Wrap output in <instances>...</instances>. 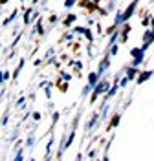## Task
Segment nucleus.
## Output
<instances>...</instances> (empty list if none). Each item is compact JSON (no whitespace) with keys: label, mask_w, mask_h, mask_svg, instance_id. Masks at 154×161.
I'll use <instances>...</instances> for the list:
<instances>
[{"label":"nucleus","mask_w":154,"mask_h":161,"mask_svg":"<svg viewBox=\"0 0 154 161\" xmlns=\"http://www.w3.org/2000/svg\"><path fill=\"white\" fill-rule=\"evenodd\" d=\"M73 66H75V68H77V70H81V68H83V62H81V60H77V62H75V64H73Z\"/></svg>","instance_id":"cd10ccee"},{"label":"nucleus","mask_w":154,"mask_h":161,"mask_svg":"<svg viewBox=\"0 0 154 161\" xmlns=\"http://www.w3.org/2000/svg\"><path fill=\"white\" fill-rule=\"evenodd\" d=\"M84 35H86V39H88V40H90V42L94 40V33H92V31H90V29H84Z\"/></svg>","instance_id":"f3484780"},{"label":"nucleus","mask_w":154,"mask_h":161,"mask_svg":"<svg viewBox=\"0 0 154 161\" xmlns=\"http://www.w3.org/2000/svg\"><path fill=\"white\" fill-rule=\"evenodd\" d=\"M57 119H59V112H55L53 114V123H57Z\"/></svg>","instance_id":"c756f323"},{"label":"nucleus","mask_w":154,"mask_h":161,"mask_svg":"<svg viewBox=\"0 0 154 161\" xmlns=\"http://www.w3.org/2000/svg\"><path fill=\"white\" fill-rule=\"evenodd\" d=\"M150 77H152V70H145V71H141V73L138 75L136 82H138V84H143V82H147Z\"/></svg>","instance_id":"20e7f679"},{"label":"nucleus","mask_w":154,"mask_h":161,"mask_svg":"<svg viewBox=\"0 0 154 161\" xmlns=\"http://www.w3.org/2000/svg\"><path fill=\"white\" fill-rule=\"evenodd\" d=\"M33 119L39 121V119H40V114H39V112H33Z\"/></svg>","instance_id":"c85d7f7f"},{"label":"nucleus","mask_w":154,"mask_h":161,"mask_svg":"<svg viewBox=\"0 0 154 161\" xmlns=\"http://www.w3.org/2000/svg\"><path fill=\"white\" fill-rule=\"evenodd\" d=\"M127 84H128V79H127V77H123V79H121V82H119V86L123 88V86H127Z\"/></svg>","instance_id":"b1692460"},{"label":"nucleus","mask_w":154,"mask_h":161,"mask_svg":"<svg viewBox=\"0 0 154 161\" xmlns=\"http://www.w3.org/2000/svg\"><path fill=\"white\" fill-rule=\"evenodd\" d=\"M35 29H37V33H39V35H42V33H44V29H42V24H40V22H37Z\"/></svg>","instance_id":"aec40b11"},{"label":"nucleus","mask_w":154,"mask_h":161,"mask_svg":"<svg viewBox=\"0 0 154 161\" xmlns=\"http://www.w3.org/2000/svg\"><path fill=\"white\" fill-rule=\"evenodd\" d=\"M117 44H116V42H114V44H112V50H110V55H116V53H117Z\"/></svg>","instance_id":"4be33fe9"},{"label":"nucleus","mask_w":154,"mask_h":161,"mask_svg":"<svg viewBox=\"0 0 154 161\" xmlns=\"http://www.w3.org/2000/svg\"><path fill=\"white\" fill-rule=\"evenodd\" d=\"M150 20H152V15L145 17V20H143V26H150V24H152V22H150Z\"/></svg>","instance_id":"6ab92c4d"},{"label":"nucleus","mask_w":154,"mask_h":161,"mask_svg":"<svg viewBox=\"0 0 154 161\" xmlns=\"http://www.w3.org/2000/svg\"><path fill=\"white\" fill-rule=\"evenodd\" d=\"M33 2H37V0H33Z\"/></svg>","instance_id":"f704fd0d"},{"label":"nucleus","mask_w":154,"mask_h":161,"mask_svg":"<svg viewBox=\"0 0 154 161\" xmlns=\"http://www.w3.org/2000/svg\"><path fill=\"white\" fill-rule=\"evenodd\" d=\"M22 66H24V59H20V62H18V66H17V70L13 71V79H15V81H17V77H18V73H20Z\"/></svg>","instance_id":"2eb2a0df"},{"label":"nucleus","mask_w":154,"mask_h":161,"mask_svg":"<svg viewBox=\"0 0 154 161\" xmlns=\"http://www.w3.org/2000/svg\"><path fill=\"white\" fill-rule=\"evenodd\" d=\"M92 90V86H90V84H86V86L83 88V95H88V92H90Z\"/></svg>","instance_id":"5701e85b"},{"label":"nucleus","mask_w":154,"mask_h":161,"mask_svg":"<svg viewBox=\"0 0 154 161\" xmlns=\"http://www.w3.org/2000/svg\"><path fill=\"white\" fill-rule=\"evenodd\" d=\"M17 17H18V9H15V11H13V13H11V15H9V17H7L6 20H4V22H2V24H4V26H9V24H11V22H13V20H15Z\"/></svg>","instance_id":"6e6552de"},{"label":"nucleus","mask_w":154,"mask_h":161,"mask_svg":"<svg viewBox=\"0 0 154 161\" xmlns=\"http://www.w3.org/2000/svg\"><path fill=\"white\" fill-rule=\"evenodd\" d=\"M22 157H24V156H22V150H18L17 156H15V161H22Z\"/></svg>","instance_id":"393cba45"},{"label":"nucleus","mask_w":154,"mask_h":161,"mask_svg":"<svg viewBox=\"0 0 154 161\" xmlns=\"http://www.w3.org/2000/svg\"><path fill=\"white\" fill-rule=\"evenodd\" d=\"M75 2H77V0H66V2H64V7H66V9H70Z\"/></svg>","instance_id":"a211bd4d"},{"label":"nucleus","mask_w":154,"mask_h":161,"mask_svg":"<svg viewBox=\"0 0 154 161\" xmlns=\"http://www.w3.org/2000/svg\"><path fill=\"white\" fill-rule=\"evenodd\" d=\"M33 141H35V139H33V136H29V137H28V141H26V145H28V146H31V145H33Z\"/></svg>","instance_id":"a878e982"},{"label":"nucleus","mask_w":154,"mask_h":161,"mask_svg":"<svg viewBox=\"0 0 154 161\" xmlns=\"http://www.w3.org/2000/svg\"><path fill=\"white\" fill-rule=\"evenodd\" d=\"M31 15H33V9H31V7H28V9H26V13H24V24H29Z\"/></svg>","instance_id":"4468645a"},{"label":"nucleus","mask_w":154,"mask_h":161,"mask_svg":"<svg viewBox=\"0 0 154 161\" xmlns=\"http://www.w3.org/2000/svg\"><path fill=\"white\" fill-rule=\"evenodd\" d=\"M9 77H11V75H9V71H4V73H2V81H7Z\"/></svg>","instance_id":"bb28decb"},{"label":"nucleus","mask_w":154,"mask_h":161,"mask_svg":"<svg viewBox=\"0 0 154 161\" xmlns=\"http://www.w3.org/2000/svg\"><path fill=\"white\" fill-rule=\"evenodd\" d=\"M97 119H99V115H97V114H94V115H92V119L88 121V125H86V130H92V128L95 126V123H97Z\"/></svg>","instance_id":"9d476101"},{"label":"nucleus","mask_w":154,"mask_h":161,"mask_svg":"<svg viewBox=\"0 0 154 161\" xmlns=\"http://www.w3.org/2000/svg\"><path fill=\"white\" fill-rule=\"evenodd\" d=\"M97 2H99V0H94V4H97Z\"/></svg>","instance_id":"72a5a7b5"},{"label":"nucleus","mask_w":154,"mask_h":161,"mask_svg":"<svg viewBox=\"0 0 154 161\" xmlns=\"http://www.w3.org/2000/svg\"><path fill=\"white\" fill-rule=\"evenodd\" d=\"M108 88H110V82H108V81H97V84L92 88V90H94V93H92V103H94L103 92H106Z\"/></svg>","instance_id":"f257e3e1"},{"label":"nucleus","mask_w":154,"mask_h":161,"mask_svg":"<svg viewBox=\"0 0 154 161\" xmlns=\"http://www.w3.org/2000/svg\"><path fill=\"white\" fill-rule=\"evenodd\" d=\"M0 84H2V71H0Z\"/></svg>","instance_id":"473e14b6"},{"label":"nucleus","mask_w":154,"mask_h":161,"mask_svg":"<svg viewBox=\"0 0 154 161\" xmlns=\"http://www.w3.org/2000/svg\"><path fill=\"white\" fill-rule=\"evenodd\" d=\"M130 55H132V59H134V64H132V66H138V64L143 60V57H145V51H143L141 48H132Z\"/></svg>","instance_id":"7ed1b4c3"},{"label":"nucleus","mask_w":154,"mask_h":161,"mask_svg":"<svg viewBox=\"0 0 154 161\" xmlns=\"http://www.w3.org/2000/svg\"><path fill=\"white\" fill-rule=\"evenodd\" d=\"M136 75H138V68H136V66H128V68H127V75H125V77H127L128 81H134Z\"/></svg>","instance_id":"423d86ee"},{"label":"nucleus","mask_w":154,"mask_h":161,"mask_svg":"<svg viewBox=\"0 0 154 161\" xmlns=\"http://www.w3.org/2000/svg\"><path fill=\"white\" fill-rule=\"evenodd\" d=\"M119 119H121V115H119V114H116V115L112 117V121H110L108 128H116V126H117V123H119Z\"/></svg>","instance_id":"f8f14e48"},{"label":"nucleus","mask_w":154,"mask_h":161,"mask_svg":"<svg viewBox=\"0 0 154 161\" xmlns=\"http://www.w3.org/2000/svg\"><path fill=\"white\" fill-rule=\"evenodd\" d=\"M108 66H110V57H105V59L101 60V64H99V70H97V75H99V77L103 75V71H105Z\"/></svg>","instance_id":"39448f33"},{"label":"nucleus","mask_w":154,"mask_h":161,"mask_svg":"<svg viewBox=\"0 0 154 161\" xmlns=\"http://www.w3.org/2000/svg\"><path fill=\"white\" fill-rule=\"evenodd\" d=\"M117 37H119V33L116 31V33H112V37H110V44H114V42L117 40Z\"/></svg>","instance_id":"412c9836"},{"label":"nucleus","mask_w":154,"mask_h":161,"mask_svg":"<svg viewBox=\"0 0 154 161\" xmlns=\"http://www.w3.org/2000/svg\"><path fill=\"white\" fill-rule=\"evenodd\" d=\"M75 20H77V15H73V13H70L68 17H66V18H64V22H62V24H64L66 28H68V26H72V24L75 22Z\"/></svg>","instance_id":"1a4fd4ad"},{"label":"nucleus","mask_w":154,"mask_h":161,"mask_svg":"<svg viewBox=\"0 0 154 161\" xmlns=\"http://www.w3.org/2000/svg\"><path fill=\"white\" fill-rule=\"evenodd\" d=\"M73 139H75V130H72V134H70V137H68V139H66V143H64L62 146H64V148H68V146H70V145L73 143Z\"/></svg>","instance_id":"dca6fc26"},{"label":"nucleus","mask_w":154,"mask_h":161,"mask_svg":"<svg viewBox=\"0 0 154 161\" xmlns=\"http://www.w3.org/2000/svg\"><path fill=\"white\" fill-rule=\"evenodd\" d=\"M73 31H77V33H84V28H75Z\"/></svg>","instance_id":"7c9ffc66"},{"label":"nucleus","mask_w":154,"mask_h":161,"mask_svg":"<svg viewBox=\"0 0 154 161\" xmlns=\"http://www.w3.org/2000/svg\"><path fill=\"white\" fill-rule=\"evenodd\" d=\"M143 42H149V44H152V29H150V28L145 31V35H143Z\"/></svg>","instance_id":"9b49d317"},{"label":"nucleus","mask_w":154,"mask_h":161,"mask_svg":"<svg viewBox=\"0 0 154 161\" xmlns=\"http://www.w3.org/2000/svg\"><path fill=\"white\" fill-rule=\"evenodd\" d=\"M97 81H99V75H97V71H92L90 75H88V84H90L92 88L97 84Z\"/></svg>","instance_id":"0eeeda50"},{"label":"nucleus","mask_w":154,"mask_h":161,"mask_svg":"<svg viewBox=\"0 0 154 161\" xmlns=\"http://www.w3.org/2000/svg\"><path fill=\"white\" fill-rule=\"evenodd\" d=\"M88 157H90V159L95 157V152H94V150H90V152H88Z\"/></svg>","instance_id":"2f4dec72"},{"label":"nucleus","mask_w":154,"mask_h":161,"mask_svg":"<svg viewBox=\"0 0 154 161\" xmlns=\"http://www.w3.org/2000/svg\"><path fill=\"white\" fill-rule=\"evenodd\" d=\"M117 88H119V84H114V86H112V88H110V90H108V93L105 95V97H106V99H110V97H114V95H116V92H117Z\"/></svg>","instance_id":"ddd939ff"},{"label":"nucleus","mask_w":154,"mask_h":161,"mask_svg":"<svg viewBox=\"0 0 154 161\" xmlns=\"http://www.w3.org/2000/svg\"><path fill=\"white\" fill-rule=\"evenodd\" d=\"M136 7H138V0H132V2L128 4V7L125 9V11L123 13H121V22H127V20L132 17V15H134V11H136Z\"/></svg>","instance_id":"f03ea898"}]
</instances>
